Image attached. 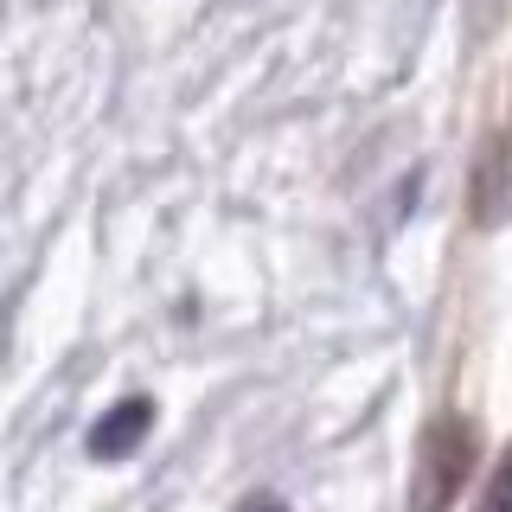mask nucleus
Instances as JSON below:
<instances>
[{"instance_id":"f257e3e1","label":"nucleus","mask_w":512,"mask_h":512,"mask_svg":"<svg viewBox=\"0 0 512 512\" xmlns=\"http://www.w3.org/2000/svg\"><path fill=\"white\" fill-rule=\"evenodd\" d=\"M474 423L461 416H436L423 429V448H416V487H410V512H448L461 500L474 474Z\"/></svg>"},{"instance_id":"f03ea898","label":"nucleus","mask_w":512,"mask_h":512,"mask_svg":"<svg viewBox=\"0 0 512 512\" xmlns=\"http://www.w3.org/2000/svg\"><path fill=\"white\" fill-rule=\"evenodd\" d=\"M474 224H506L512 218V135H487L474 160Z\"/></svg>"},{"instance_id":"7ed1b4c3","label":"nucleus","mask_w":512,"mask_h":512,"mask_svg":"<svg viewBox=\"0 0 512 512\" xmlns=\"http://www.w3.org/2000/svg\"><path fill=\"white\" fill-rule=\"evenodd\" d=\"M148 429H154V397H122V404L103 410V423L90 429V455L96 461H128Z\"/></svg>"},{"instance_id":"20e7f679","label":"nucleus","mask_w":512,"mask_h":512,"mask_svg":"<svg viewBox=\"0 0 512 512\" xmlns=\"http://www.w3.org/2000/svg\"><path fill=\"white\" fill-rule=\"evenodd\" d=\"M487 512H512V448L500 455V468L487 480Z\"/></svg>"},{"instance_id":"39448f33","label":"nucleus","mask_w":512,"mask_h":512,"mask_svg":"<svg viewBox=\"0 0 512 512\" xmlns=\"http://www.w3.org/2000/svg\"><path fill=\"white\" fill-rule=\"evenodd\" d=\"M237 512H288V506L276 500V493H250V500H244V506H237Z\"/></svg>"}]
</instances>
